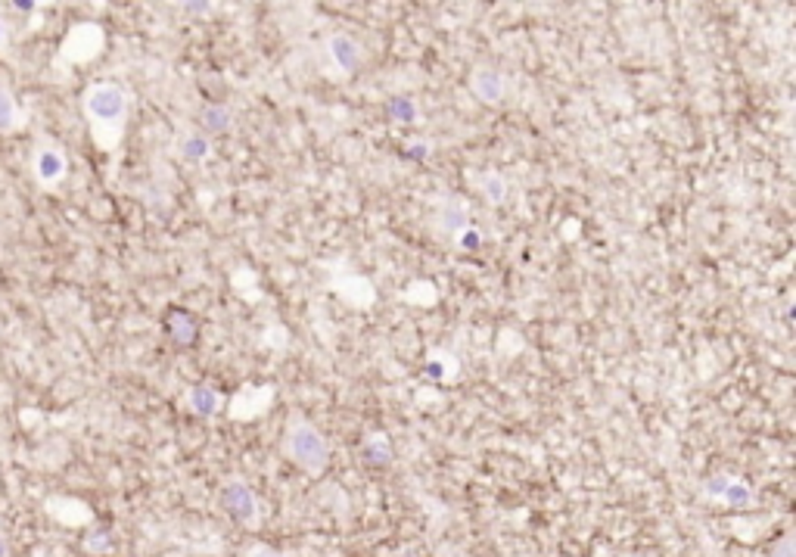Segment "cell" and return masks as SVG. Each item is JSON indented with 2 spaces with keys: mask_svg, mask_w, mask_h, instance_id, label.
I'll list each match as a JSON object with an SVG mask.
<instances>
[{
  "mask_svg": "<svg viewBox=\"0 0 796 557\" xmlns=\"http://www.w3.org/2000/svg\"><path fill=\"white\" fill-rule=\"evenodd\" d=\"M85 116L93 125V137L103 150H112L122 137L125 116H128V97L112 81H97L85 94Z\"/></svg>",
  "mask_w": 796,
  "mask_h": 557,
  "instance_id": "cell-1",
  "label": "cell"
},
{
  "mask_svg": "<svg viewBox=\"0 0 796 557\" xmlns=\"http://www.w3.org/2000/svg\"><path fill=\"white\" fill-rule=\"evenodd\" d=\"M283 448L287 455L302 467L305 473L318 477L321 471L327 467L330 461V446H327L324 433H321L314 423L302 421V417H293L287 427V436H283Z\"/></svg>",
  "mask_w": 796,
  "mask_h": 557,
  "instance_id": "cell-2",
  "label": "cell"
},
{
  "mask_svg": "<svg viewBox=\"0 0 796 557\" xmlns=\"http://www.w3.org/2000/svg\"><path fill=\"white\" fill-rule=\"evenodd\" d=\"M221 504H224V511L237 523H246V527H256L258 523V498L243 479H227L221 486Z\"/></svg>",
  "mask_w": 796,
  "mask_h": 557,
  "instance_id": "cell-3",
  "label": "cell"
},
{
  "mask_svg": "<svg viewBox=\"0 0 796 557\" xmlns=\"http://www.w3.org/2000/svg\"><path fill=\"white\" fill-rule=\"evenodd\" d=\"M703 489H706V496H710V498H719V502H725L728 508H737V511L750 508V504L756 502L753 486L743 483V479L725 477V473H716V477H710L703 483Z\"/></svg>",
  "mask_w": 796,
  "mask_h": 557,
  "instance_id": "cell-4",
  "label": "cell"
},
{
  "mask_svg": "<svg viewBox=\"0 0 796 557\" xmlns=\"http://www.w3.org/2000/svg\"><path fill=\"white\" fill-rule=\"evenodd\" d=\"M100 47H103V29L93 22H85V25H75V29L69 31L66 44H62V56L72 62H85V60H91V56H97Z\"/></svg>",
  "mask_w": 796,
  "mask_h": 557,
  "instance_id": "cell-5",
  "label": "cell"
},
{
  "mask_svg": "<svg viewBox=\"0 0 796 557\" xmlns=\"http://www.w3.org/2000/svg\"><path fill=\"white\" fill-rule=\"evenodd\" d=\"M271 398H274V386H243V389L231 398V417L233 421L258 417L264 408H268Z\"/></svg>",
  "mask_w": 796,
  "mask_h": 557,
  "instance_id": "cell-6",
  "label": "cell"
},
{
  "mask_svg": "<svg viewBox=\"0 0 796 557\" xmlns=\"http://www.w3.org/2000/svg\"><path fill=\"white\" fill-rule=\"evenodd\" d=\"M327 53H330L333 66H337L343 75H355L358 66H361V60H364L358 41L355 37H349V35H333L330 41H327Z\"/></svg>",
  "mask_w": 796,
  "mask_h": 557,
  "instance_id": "cell-7",
  "label": "cell"
},
{
  "mask_svg": "<svg viewBox=\"0 0 796 557\" xmlns=\"http://www.w3.org/2000/svg\"><path fill=\"white\" fill-rule=\"evenodd\" d=\"M470 91L476 94L483 103H501L504 100V91H508V81H504V75L498 72V69L491 66H479L476 72L470 75Z\"/></svg>",
  "mask_w": 796,
  "mask_h": 557,
  "instance_id": "cell-8",
  "label": "cell"
},
{
  "mask_svg": "<svg viewBox=\"0 0 796 557\" xmlns=\"http://www.w3.org/2000/svg\"><path fill=\"white\" fill-rule=\"evenodd\" d=\"M66 156L60 153L56 147H41L35 153V178L41 184H56V181L66 178Z\"/></svg>",
  "mask_w": 796,
  "mask_h": 557,
  "instance_id": "cell-9",
  "label": "cell"
},
{
  "mask_svg": "<svg viewBox=\"0 0 796 557\" xmlns=\"http://www.w3.org/2000/svg\"><path fill=\"white\" fill-rule=\"evenodd\" d=\"M361 455H364V461H368V464H377V467L389 464V461H393V446H389V436L380 433V430H370V433H364Z\"/></svg>",
  "mask_w": 796,
  "mask_h": 557,
  "instance_id": "cell-10",
  "label": "cell"
},
{
  "mask_svg": "<svg viewBox=\"0 0 796 557\" xmlns=\"http://www.w3.org/2000/svg\"><path fill=\"white\" fill-rule=\"evenodd\" d=\"M187 408H191L193 414H199V417H212L215 411L221 408V396L206 383L191 386V392H187Z\"/></svg>",
  "mask_w": 796,
  "mask_h": 557,
  "instance_id": "cell-11",
  "label": "cell"
},
{
  "mask_svg": "<svg viewBox=\"0 0 796 557\" xmlns=\"http://www.w3.org/2000/svg\"><path fill=\"white\" fill-rule=\"evenodd\" d=\"M168 333L178 346H191L197 340V321H193L191 312L184 308H172L168 312Z\"/></svg>",
  "mask_w": 796,
  "mask_h": 557,
  "instance_id": "cell-12",
  "label": "cell"
},
{
  "mask_svg": "<svg viewBox=\"0 0 796 557\" xmlns=\"http://www.w3.org/2000/svg\"><path fill=\"white\" fill-rule=\"evenodd\" d=\"M464 227H470V225H467L464 202H460V200H448V206L439 212V231L448 233V237H458Z\"/></svg>",
  "mask_w": 796,
  "mask_h": 557,
  "instance_id": "cell-13",
  "label": "cell"
},
{
  "mask_svg": "<svg viewBox=\"0 0 796 557\" xmlns=\"http://www.w3.org/2000/svg\"><path fill=\"white\" fill-rule=\"evenodd\" d=\"M199 122H202V128H206L208 135H224V131L231 128L233 119H231V110H227V106L208 103V106H202Z\"/></svg>",
  "mask_w": 796,
  "mask_h": 557,
  "instance_id": "cell-14",
  "label": "cell"
},
{
  "mask_svg": "<svg viewBox=\"0 0 796 557\" xmlns=\"http://www.w3.org/2000/svg\"><path fill=\"white\" fill-rule=\"evenodd\" d=\"M22 122H25V119H22V110H19L16 97H12L6 87H0V131L6 135V131L19 128Z\"/></svg>",
  "mask_w": 796,
  "mask_h": 557,
  "instance_id": "cell-15",
  "label": "cell"
},
{
  "mask_svg": "<svg viewBox=\"0 0 796 557\" xmlns=\"http://www.w3.org/2000/svg\"><path fill=\"white\" fill-rule=\"evenodd\" d=\"M479 187H483L485 200H489L491 206H501V202L508 200V181H504L498 172H485V175H479Z\"/></svg>",
  "mask_w": 796,
  "mask_h": 557,
  "instance_id": "cell-16",
  "label": "cell"
},
{
  "mask_svg": "<svg viewBox=\"0 0 796 557\" xmlns=\"http://www.w3.org/2000/svg\"><path fill=\"white\" fill-rule=\"evenodd\" d=\"M386 112H389V119H393V122H398V125H410V122H417V103L410 97H393L386 103Z\"/></svg>",
  "mask_w": 796,
  "mask_h": 557,
  "instance_id": "cell-17",
  "label": "cell"
},
{
  "mask_svg": "<svg viewBox=\"0 0 796 557\" xmlns=\"http://www.w3.org/2000/svg\"><path fill=\"white\" fill-rule=\"evenodd\" d=\"M426 377H433V380H448V377H454V373H458V362H454L451 356H433L426 362Z\"/></svg>",
  "mask_w": 796,
  "mask_h": 557,
  "instance_id": "cell-18",
  "label": "cell"
},
{
  "mask_svg": "<svg viewBox=\"0 0 796 557\" xmlns=\"http://www.w3.org/2000/svg\"><path fill=\"white\" fill-rule=\"evenodd\" d=\"M181 153H184L191 162H202L208 153H212V147H208V141L202 135H191L184 143H181Z\"/></svg>",
  "mask_w": 796,
  "mask_h": 557,
  "instance_id": "cell-19",
  "label": "cell"
},
{
  "mask_svg": "<svg viewBox=\"0 0 796 557\" xmlns=\"http://www.w3.org/2000/svg\"><path fill=\"white\" fill-rule=\"evenodd\" d=\"M479 246H483V231H479V227H464V231L458 233V250L476 252Z\"/></svg>",
  "mask_w": 796,
  "mask_h": 557,
  "instance_id": "cell-20",
  "label": "cell"
},
{
  "mask_svg": "<svg viewBox=\"0 0 796 557\" xmlns=\"http://www.w3.org/2000/svg\"><path fill=\"white\" fill-rule=\"evenodd\" d=\"M772 557H796L793 554V536H784V539L772 548Z\"/></svg>",
  "mask_w": 796,
  "mask_h": 557,
  "instance_id": "cell-21",
  "label": "cell"
},
{
  "mask_svg": "<svg viewBox=\"0 0 796 557\" xmlns=\"http://www.w3.org/2000/svg\"><path fill=\"white\" fill-rule=\"evenodd\" d=\"M240 557H283V554L274 552V548H268V545H252V548H246Z\"/></svg>",
  "mask_w": 796,
  "mask_h": 557,
  "instance_id": "cell-22",
  "label": "cell"
},
{
  "mask_svg": "<svg viewBox=\"0 0 796 557\" xmlns=\"http://www.w3.org/2000/svg\"><path fill=\"white\" fill-rule=\"evenodd\" d=\"M184 10L187 12H199V16H202V12L212 10V4H206V0H202V4H184Z\"/></svg>",
  "mask_w": 796,
  "mask_h": 557,
  "instance_id": "cell-23",
  "label": "cell"
},
{
  "mask_svg": "<svg viewBox=\"0 0 796 557\" xmlns=\"http://www.w3.org/2000/svg\"><path fill=\"white\" fill-rule=\"evenodd\" d=\"M12 10H22V12H31V10H35V4H12Z\"/></svg>",
  "mask_w": 796,
  "mask_h": 557,
  "instance_id": "cell-24",
  "label": "cell"
},
{
  "mask_svg": "<svg viewBox=\"0 0 796 557\" xmlns=\"http://www.w3.org/2000/svg\"><path fill=\"white\" fill-rule=\"evenodd\" d=\"M6 554H10V548H6V539L0 536V557H6Z\"/></svg>",
  "mask_w": 796,
  "mask_h": 557,
  "instance_id": "cell-25",
  "label": "cell"
},
{
  "mask_svg": "<svg viewBox=\"0 0 796 557\" xmlns=\"http://www.w3.org/2000/svg\"><path fill=\"white\" fill-rule=\"evenodd\" d=\"M6 41V25H4V19H0V44Z\"/></svg>",
  "mask_w": 796,
  "mask_h": 557,
  "instance_id": "cell-26",
  "label": "cell"
}]
</instances>
